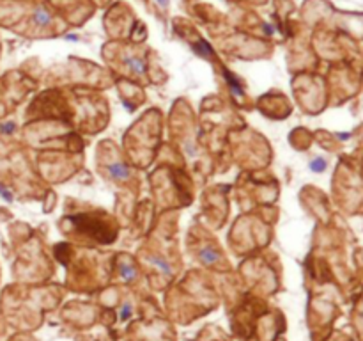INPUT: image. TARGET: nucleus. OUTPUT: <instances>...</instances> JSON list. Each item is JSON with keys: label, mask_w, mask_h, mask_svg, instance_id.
Returning a JSON list of instances; mask_svg holds the SVG:
<instances>
[{"label": "nucleus", "mask_w": 363, "mask_h": 341, "mask_svg": "<svg viewBox=\"0 0 363 341\" xmlns=\"http://www.w3.org/2000/svg\"><path fill=\"white\" fill-rule=\"evenodd\" d=\"M160 4H162V6H167V2H169V0H158Z\"/></svg>", "instance_id": "nucleus-8"}, {"label": "nucleus", "mask_w": 363, "mask_h": 341, "mask_svg": "<svg viewBox=\"0 0 363 341\" xmlns=\"http://www.w3.org/2000/svg\"><path fill=\"white\" fill-rule=\"evenodd\" d=\"M34 21L39 27H48V25L52 23V14H50L45 7H39L34 13Z\"/></svg>", "instance_id": "nucleus-3"}, {"label": "nucleus", "mask_w": 363, "mask_h": 341, "mask_svg": "<svg viewBox=\"0 0 363 341\" xmlns=\"http://www.w3.org/2000/svg\"><path fill=\"white\" fill-rule=\"evenodd\" d=\"M108 173L113 180H128V176H130V169H128L123 162L110 163Z\"/></svg>", "instance_id": "nucleus-1"}, {"label": "nucleus", "mask_w": 363, "mask_h": 341, "mask_svg": "<svg viewBox=\"0 0 363 341\" xmlns=\"http://www.w3.org/2000/svg\"><path fill=\"white\" fill-rule=\"evenodd\" d=\"M362 320H363V311H362Z\"/></svg>", "instance_id": "nucleus-9"}, {"label": "nucleus", "mask_w": 363, "mask_h": 341, "mask_svg": "<svg viewBox=\"0 0 363 341\" xmlns=\"http://www.w3.org/2000/svg\"><path fill=\"white\" fill-rule=\"evenodd\" d=\"M126 67L130 71H133V73H142V71L145 70L144 59H142V57H138V55L126 57Z\"/></svg>", "instance_id": "nucleus-2"}, {"label": "nucleus", "mask_w": 363, "mask_h": 341, "mask_svg": "<svg viewBox=\"0 0 363 341\" xmlns=\"http://www.w3.org/2000/svg\"><path fill=\"white\" fill-rule=\"evenodd\" d=\"M311 167L312 170H315V173H319V170H323L326 167V162L323 158H315L314 162H311Z\"/></svg>", "instance_id": "nucleus-6"}, {"label": "nucleus", "mask_w": 363, "mask_h": 341, "mask_svg": "<svg viewBox=\"0 0 363 341\" xmlns=\"http://www.w3.org/2000/svg\"><path fill=\"white\" fill-rule=\"evenodd\" d=\"M151 263H152V265L158 266V269H162V272H165V274L169 272L170 274V266H169V263L165 261V259L156 258V256H155V258H151Z\"/></svg>", "instance_id": "nucleus-5"}, {"label": "nucleus", "mask_w": 363, "mask_h": 341, "mask_svg": "<svg viewBox=\"0 0 363 341\" xmlns=\"http://www.w3.org/2000/svg\"><path fill=\"white\" fill-rule=\"evenodd\" d=\"M121 274H123L124 281H133L135 277H137V270H135L133 266H128V265L123 266V270H121Z\"/></svg>", "instance_id": "nucleus-4"}, {"label": "nucleus", "mask_w": 363, "mask_h": 341, "mask_svg": "<svg viewBox=\"0 0 363 341\" xmlns=\"http://www.w3.org/2000/svg\"><path fill=\"white\" fill-rule=\"evenodd\" d=\"M130 316V305H126V308L123 309V318H128Z\"/></svg>", "instance_id": "nucleus-7"}]
</instances>
